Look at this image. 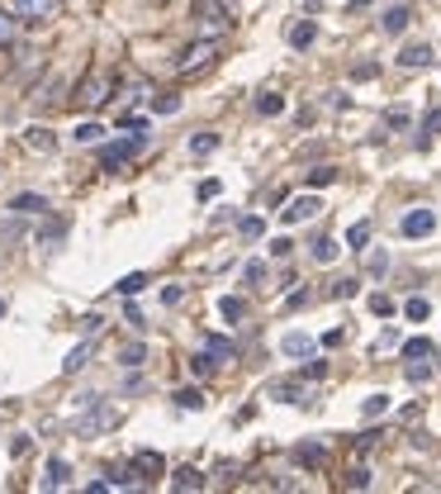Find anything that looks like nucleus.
<instances>
[{"instance_id": "obj_19", "label": "nucleus", "mask_w": 441, "mask_h": 494, "mask_svg": "<svg viewBox=\"0 0 441 494\" xmlns=\"http://www.w3.org/2000/svg\"><path fill=\"white\" fill-rule=\"evenodd\" d=\"M67 480H72V466H67L62 456H52V461H48V480H43V485H48V490H62Z\"/></svg>"}, {"instance_id": "obj_42", "label": "nucleus", "mask_w": 441, "mask_h": 494, "mask_svg": "<svg viewBox=\"0 0 441 494\" xmlns=\"http://www.w3.org/2000/svg\"><path fill=\"white\" fill-rule=\"evenodd\" d=\"M15 238H24V223H19V219L0 223V243H15Z\"/></svg>"}, {"instance_id": "obj_8", "label": "nucleus", "mask_w": 441, "mask_h": 494, "mask_svg": "<svg viewBox=\"0 0 441 494\" xmlns=\"http://www.w3.org/2000/svg\"><path fill=\"white\" fill-rule=\"evenodd\" d=\"M432 228H437V214H432V209H408V214H403V238H427Z\"/></svg>"}, {"instance_id": "obj_33", "label": "nucleus", "mask_w": 441, "mask_h": 494, "mask_svg": "<svg viewBox=\"0 0 441 494\" xmlns=\"http://www.w3.org/2000/svg\"><path fill=\"white\" fill-rule=\"evenodd\" d=\"M346 243H351V252H361V247L370 243V223H351V228H346Z\"/></svg>"}, {"instance_id": "obj_35", "label": "nucleus", "mask_w": 441, "mask_h": 494, "mask_svg": "<svg viewBox=\"0 0 441 494\" xmlns=\"http://www.w3.org/2000/svg\"><path fill=\"white\" fill-rule=\"evenodd\" d=\"M403 314H408V319H413V324H422V319H427V314H432V304L422 300V295H413V300L403 304Z\"/></svg>"}, {"instance_id": "obj_48", "label": "nucleus", "mask_w": 441, "mask_h": 494, "mask_svg": "<svg viewBox=\"0 0 441 494\" xmlns=\"http://www.w3.org/2000/svg\"><path fill=\"white\" fill-rule=\"evenodd\" d=\"M385 129H408V110H390L385 114Z\"/></svg>"}, {"instance_id": "obj_2", "label": "nucleus", "mask_w": 441, "mask_h": 494, "mask_svg": "<svg viewBox=\"0 0 441 494\" xmlns=\"http://www.w3.org/2000/svg\"><path fill=\"white\" fill-rule=\"evenodd\" d=\"M109 90H114L109 72H104V67H95V72H90V77L77 86V105H81V110H100L104 100H109Z\"/></svg>"}, {"instance_id": "obj_22", "label": "nucleus", "mask_w": 441, "mask_h": 494, "mask_svg": "<svg viewBox=\"0 0 441 494\" xmlns=\"http://www.w3.org/2000/svg\"><path fill=\"white\" fill-rule=\"evenodd\" d=\"M257 114H266V119L285 114V95H275V90H266V95H257Z\"/></svg>"}, {"instance_id": "obj_5", "label": "nucleus", "mask_w": 441, "mask_h": 494, "mask_svg": "<svg viewBox=\"0 0 441 494\" xmlns=\"http://www.w3.org/2000/svg\"><path fill=\"white\" fill-rule=\"evenodd\" d=\"M147 148V134H133V138H124V143H109V148H100V166L104 171H119V166L129 162V157H138Z\"/></svg>"}, {"instance_id": "obj_32", "label": "nucleus", "mask_w": 441, "mask_h": 494, "mask_svg": "<svg viewBox=\"0 0 441 494\" xmlns=\"http://www.w3.org/2000/svg\"><path fill=\"white\" fill-rule=\"evenodd\" d=\"M205 347H209V352H214V357H218V361H233V357H237V347H233V342H228V337H209Z\"/></svg>"}, {"instance_id": "obj_53", "label": "nucleus", "mask_w": 441, "mask_h": 494, "mask_svg": "<svg viewBox=\"0 0 441 494\" xmlns=\"http://www.w3.org/2000/svg\"><path fill=\"white\" fill-rule=\"evenodd\" d=\"M289 252H294L289 238H275V243H271V257H289Z\"/></svg>"}, {"instance_id": "obj_16", "label": "nucleus", "mask_w": 441, "mask_h": 494, "mask_svg": "<svg viewBox=\"0 0 441 494\" xmlns=\"http://www.w3.org/2000/svg\"><path fill=\"white\" fill-rule=\"evenodd\" d=\"M271 399H280V404H309V395H304L294 381H275L271 385Z\"/></svg>"}, {"instance_id": "obj_51", "label": "nucleus", "mask_w": 441, "mask_h": 494, "mask_svg": "<svg viewBox=\"0 0 441 494\" xmlns=\"http://www.w3.org/2000/svg\"><path fill=\"white\" fill-rule=\"evenodd\" d=\"M375 447H380V433H361L356 438V452H375Z\"/></svg>"}, {"instance_id": "obj_13", "label": "nucleus", "mask_w": 441, "mask_h": 494, "mask_svg": "<svg viewBox=\"0 0 441 494\" xmlns=\"http://www.w3.org/2000/svg\"><path fill=\"white\" fill-rule=\"evenodd\" d=\"M408 19H413V10H408V5H390V10H385V19H380V29H385V33H403Z\"/></svg>"}, {"instance_id": "obj_43", "label": "nucleus", "mask_w": 441, "mask_h": 494, "mask_svg": "<svg viewBox=\"0 0 441 494\" xmlns=\"http://www.w3.org/2000/svg\"><path fill=\"white\" fill-rule=\"evenodd\" d=\"M100 134H104V129H100V124H90V119H86V124H77V143H95Z\"/></svg>"}, {"instance_id": "obj_44", "label": "nucleus", "mask_w": 441, "mask_h": 494, "mask_svg": "<svg viewBox=\"0 0 441 494\" xmlns=\"http://www.w3.org/2000/svg\"><path fill=\"white\" fill-rule=\"evenodd\" d=\"M152 110H157V114H176V110H181V100H176V95H157Z\"/></svg>"}, {"instance_id": "obj_18", "label": "nucleus", "mask_w": 441, "mask_h": 494, "mask_svg": "<svg viewBox=\"0 0 441 494\" xmlns=\"http://www.w3.org/2000/svg\"><path fill=\"white\" fill-rule=\"evenodd\" d=\"M90 352H95V337H86V342H81V347H72V357L62 361V371H67V376H77L81 366H86V361H90Z\"/></svg>"}, {"instance_id": "obj_36", "label": "nucleus", "mask_w": 441, "mask_h": 494, "mask_svg": "<svg viewBox=\"0 0 441 494\" xmlns=\"http://www.w3.org/2000/svg\"><path fill=\"white\" fill-rule=\"evenodd\" d=\"M337 181V166H313L309 171V186H332Z\"/></svg>"}, {"instance_id": "obj_11", "label": "nucleus", "mask_w": 441, "mask_h": 494, "mask_svg": "<svg viewBox=\"0 0 441 494\" xmlns=\"http://www.w3.org/2000/svg\"><path fill=\"white\" fill-rule=\"evenodd\" d=\"M294 461L309 466V470H318L323 461H328V447H323V442H299V447H294Z\"/></svg>"}, {"instance_id": "obj_12", "label": "nucleus", "mask_w": 441, "mask_h": 494, "mask_svg": "<svg viewBox=\"0 0 441 494\" xmlns=\"http://www.w3.org/2000/svg\"><path fill=\"white\" fill-rule=\"evenodd\" d=\"M399 67H432V43H408L403 53H399Z\"/></svg>"}, {"instance_id": "obj_1", "label": "nucleus", "mask_w": 441, "mask_h": 494, "mask_svg": "<svg viewBox=\"0 0 441 494\" xmlns=\"http://www.w3.org/2000/svg\"><path fill=\"white\" fill-rule=\"evenodd\" d=\"M114 418H119L114 404H104L100 395H95V399H86V413L77 418V438H100V433L114 428Z\"/></svg>"}, {"instance_id": "obj_37", "label": "nucleus", "mask_w": 441, "mask_h": 494, "mask_svg": "<svg viewBox=\"0 0 441 494\" xmlns=\"http://www.w3.org/2000/svg\"><path fill=\"white\" fill-rule=\"evenodd\" d=\"M237 233H242V238H261V233H266V223H261L257 214H247V219L237 223Z\"/></svg>"}, {"instance_id": "obj_31", "label": "nucleus", "mask_w": 441, "mask_h": 494, "mask_svg": "<svg viewBox=\"0 0 441 494\" xmlns=\"http://www.w3.org/2000/svg\"><path fill=\"white\" fill-rule=\"evenodd\" d=\"M214 366H218V357H214V352H195V357H190V371H195V376H209V371H214Z\"/></svg>"}, {"instance_id": "obj_47", "label": "nucleus", "mask_w": 441, "mask_h": 494, "mask_svg": "<svg viewBox=\"0 0 441 494\" xmlns=\"http://www.w3.org/2000/svg\"><path fill=\"white\" fill-rule=\"evenodd\" d=\"M390 347H399V328H385L380 342H375V352H390Z\"/></svg>"}, {"instance_id": "obj_28", "label": "nucleus", "mask_w": 441, "mask_h": 494, "mask_svg": "<svg viewBox=\"0 0 441 494\" xmlns=\"http://www.w3.org/2000/svg\"><path fill=\"white\" fill-rule=\"evenodd\" d=\"M337 252H342V247L332 243V238H318V243H313V262H323V266H328V262H337Z\"/></svg>"}, {"instance_id": "obj_58", "label": "nucleus", "mask_w": 441, "mask_h": 494, "mask_svg": "<svg viewBox=\"0 0 441 494\" xmlns=\"http://www.w3.org/2000/svg\"><path fill=\"white\" fill-rule=\"evenodd\" d=\"M0 319H5V300H0Z\"/></svg>"}, {"instance_id": "obj_49", "label": "nucleus", "mask_w": 441, "mask_h": 494, "mask_svg": "<svg viewBox=\"0 0 441 494\" xmlns=\"http://www.w3.org/2000/svg\"><path fill=\"white\" fill-rule=\"evenodd\" d=\"M422 134H441V105H437V110H427V119H422Z\"/></svg>"}, {"instance_id": "obj_29", "label": "nucleus", "mask_w": 441, "mask_h": 494, "mask_svg": "<svg viewBox=\"0 0 441 494\" xmlns=\"http://www.w3.org/2000/svg\"><path fill=\"white\" fill-rule=\"evenodd\" d=\"M361 413L365 418H385V413H390V395H370V399L361 404Z\"/></svg>"}, {"instance_id": "obj_56", "label": "nucleus", "mask_w": 441, "mask_h": 494, "mask_svg": "<svg viewBox=\"0 0 441 494\" xmlns=\"http://www.w3.org/2000/svg\"><path fill=\"white\" fill-rule=\"evenodd\" d=\"M323 371H328V361H309V366H304V376H309V381H318Z\"/></svg>"}, {"instance_id": "obj_57", "label": "nucleus", "mask_w": 441, "mask_h": 494, "mask_svg": "<svg viewBox=\"0 0 441 494\" xmlns=\"http://www.w3.org/2000/svg\"><path fill=\"white\" fill-rule=\"evenodd\" d=\"M365 5H370V0H351V10H365Z\"/></svg>"}, {"instance_id": "obj_46", "label": "nucleus", "mask_w": 441, "mask_h": 494, "mask_svg": "<svg viewBox=\"0 0 441 494\" xmlns=\"http://www.w3.org/2000/svg\"><path fill=\"white\" fill-rule=\"evenodd\" d=\"M100 328H104V319H100V314H86V319H81V333H86V337H95Z\"/></svg>"}, {"instance_id": "obj_27", "label": "nucleus", "mask_w": 441, "mask_h": 494, "mask_svg": "<svg viewBox=\"0 0 441 494\" xmlns=\"http://www.w3.org/2000/svg\"><path fill=\"white\" fill-rule=\"evenodd\" d=\"M171 399H176V409H205V395H200V390H176V395H171Z\"/></svg>"}, {"instance_id": "obj_4", "label": "nucleus", "mask_w": 441, "mask_h": 494, "mask_svg": "<svg viewBox=\"0 0 441 494\" xmlns=\"http://www.w3.org/2000/svg\"><path fill=\"white\" fill-rule=\"evenodd\" d=\"M214 57H218V38H200V43H190V48L181 53L176 72H181V77H195V72L214 67Z\"/></svg>"}, {"instance_id": "obj_30", "label": "nucleus", "mask_w": 441, "mask_h": 494, "mask_svg": "<svg viewBox=\"0 0 441 494\" xmlns=\"http://www.w3.org/2000/svg\"><path fill=\"white\" fill-rule=\"evenodd\" d=\"M356 290H361V280H356V276H346V280H332V290H328V295H332V300H351Z\"/></svg>"}, {"instance_id": "obj_55", "label": "nucleus", "mask_w": 441, "mask_h": 494, "mask_svg": "<svg viewBox=\"0 0 441 494\" xmlns=\"http://www.w3.org/2000/svg\"><path fill=\"white\" fill-rule=\"evenodd\" d=\"M15 15H0V43H10V33H15V24H10Z\"/></svg>"}, {"instance_id": "obj_7", "label": "nucleus", "mask_w": 441, "mask_h": 494, "mask_svg": "<svg viewBox=\"0 0 441 494\" xmlns=\"http://www.w3.org/2000/svg\"><path fill=\"white\" fill-rule=\"evenodd\" d=\"M0 10L15 15V19H48L57 10V0H0Z\"/></svg>"}, {"instance_id": "obj_3", "label": "nucleus", "mask_w": 441, "mask_h": 494, "mask_svg": "<svg viewBox=\"0 0 441 494\" xmlns=\"http://www.w3.org/2000/svg\"><path fill=\"white\" fill-rule=\"evenodd\" d=\"M237 15L233 0H195V19H200V29H209V33H218V29H228Z\"/></svg>"}, {"instance_id": "obj_50", "label": "nucleus", "mask_w": 441, "mask_h": 494, "mask_svg": "<svg viewBox=\"0 0 441 494\" xmlns=\"http://www.w3.org/2000/svg\"><path fill=\"white\" fill-rule=\"evenodd\" d=\"M185 300V285H166L161 290V304H181Z\"/></svg>"}, {"instance_id": "obj_15", "label": "nucleus", "mask_w": 441, "mask_h": 494, "mask_svg": "<svg viewBox=\"0 0 441 494\" xmlns=\"http://www.w3.org/2000/svg\"><path fill=\"white\" fill-rule=\"evenodd\" d=\"M10 209H15V214H48V200H43V195H33V191H24V195H15V200H10Z\"/></svg>"}, {"instance_id": "obj_34", "label": "nucleus", "mask_w": 441, "mask_h": 494, "mask_svg": "<svg viewBox=\"0 0 441 494\" xmlns=\"http://www.w3.org/2000/svg\"><path fill=\"white\" fill-rule=\"evenodd\" d=\"M143 285H147V276H143V271H129L124 280H119V295H129V300H133V295H138Z\"/></svg>"}, {"instance_id": "obj_25", "label": "nucleus", "mask_w": 441, "mask_h": 494, "mask_svg": "<svg viewBox=\"0 0 441 494\" xmlns=\"http://www.w3.org/2000/svg\"><path fill=\"white\" fill-rule=\"evenodd\" d=\"M403 376H408L413 385L432 381V357H417V361H408V366H403Z\"/></svg>"}, {"instance_id": "obj_26", "label": "nucleus", "mask_w": 441, "mask_h": 494, "mask_svg": "<svg viewBox=\"0 0 441 494\" xmlns=\"http://www.w3.org/2000/svg\"><path fill=\"white\" fill-rule=\"evenodd\" d=\"M432 352H437V347H432V337H408V342H403V357H408V361L432 357Z\"/></svg>"}, {"instance_id": "obj_41", "label": "nucleus", "mask_w": 441, "mask_h": 494, "mask_svg": "<svg viewBox=\"0 0 441 494\" xmlns=\"http://www.w3.org/2000/svg\"><path fill=\"white\" fill-rule=\"evenodd\" d=\"M346 490H370V470H365V466H356L351 475H346Z\"/></svg>"}, {"instance_id": "obj_24", "label": "nucleus", "mask_w": 441, "mask_h": 494, "mask_svg": "<svg viewBox=\"0 0 441 494\" xmlns=\"http://www.w3.org/2000/svg\"><path fill=\"white\" fill-rule=\"evenodd\" d=\"M209 152H218V134H195L190 138V157H209Z\"/></svg>"}, {"instance_id": "obj_23", "label": "nucleus", "mask_w": 441, "mask_h": 494, "mask_svg": "<svg viewBox=\"0 0 441 494\" xmlns=\"http://www.w3.org/2000/svg\"><path fill=\"white\" fill-rule=\"evenodd\" d=\"M24 143L33 148V152H52V148H57V138H52L48 129H38V124H33V129L24 134Z\"/></svg>"}, {"instance_id": "obj_52", "label": "nucleus", "mask_w": 441, "mask_h": 494, "mask_svg": "<svg viewBox=\"0 0 441 494\" xmlns=\"http://www.w3.org/2000/svg\"><path fill=\"white\" fill-rule=\"evenodd\" d=\"M309 300H313L309 290H294V295H289V300H285V309H304V304H309Z\"/></svg>"}, {"instance_id": "obj_17", "label": "nucleus", "mask_w": 441, "mask_h": 494, "mask_svg": "<svg viewBox=\"0 0 441 494\" xmlns=\"http://www.w3.org/2000/svg\"><path fill=\"white\" fill-rule=\"evenodd\" d=\"M280 352H285V357H309V352H313V337H309V333H285Z\"/></svg>"}, {"instance_id": "obj_54", "label": "nucleus", "mask_w": 441, "mask_h": 494, "mask_svg": "<svg viewBox=\"0 0 441 494\" xmlns=\"http://www.w3.org/2000/svg\"><path fill=\"white\" fill-rule=\"evenodd\" d=\"M342 337H346L342 328H328V333H323V347H342Z\"/></svg>"}, {"instance_id": "obj_21", "label": "nucleus", "mask_w": 441, "mask_h": 494, "mask_svg": "<svg viewBox=\"0 0 441 494\" xmlns=\"http://www.w3.org/2000/svg\"><path fill=\"white\" fill-rule=\"evenodd\" d=\"M200 485H205V475H200L195 466H181L176 475H171V490H200Z\"/></svg>"}, {"instance_id": "obj_10", "label": "nucleus", "mask_w": 441, "mask_h": 494, "mask_svg": "<svg viewBox=\"0 0 441 494\" xmlns=\"http://www.w3.org/2000/svg\"><path fill=\"white\" fill-rule=\"evenodd\" d=\"M285 38H289V48H299V53H304V48H313V38H318V24H313V19H294Z\"/></svg>"}, {"instance_id": "obj_38", "label": "nucleus", "mask_w": 441, "mask_h": 494, "mask_svg": "<svg viewBox=\"0 0 441 494\" xmlns=\"http://www.w3.org/2000/svg\"><path fill=\"white\" fill-rule=\"evenodd\" d=\"M370 314H375V319H390L394 300H390V295H370Z\"/></svg>"}, {"instance_id": "obj_14", "label": "nucleus", "mask_w": 441, "mask_h": 494, "mask_svg": "<svg viewBox=\"0 0 441 494\" xmlns=\"http://www.w3.org/2000/svg\"><path fill=\"white\" fill-rule=\"evenodd\" d=\"M62 238H67V223H62V219H48L43 228H38V233H33V243H38V247H48V252H52L57 243H62Z\"/></svg>"}, {"instance_id": "obj_20", "label": "nucleus", "mask_w": 441, "mask_h": 494, "mask_svg": "<svg viewBox=\"0 0 441 494\" xmlns=\"http://www.w3.org/2000/svg\"><path fill=\"white\" fill-rule=\"evenodd\" d=\"M218 314H223L228 324H242V319H247V300H237V295H223V300H218Z\"/></svg>"}, {"instance_id": "obj_9", "label": "nucleus", "mask_w": 441, "mask_h": 494, "mask_svg": "<svg viewBox=\"0 0 441 494\" xmlns=\"http://www.w3.org/2000/svg\"><path fill=\"white\" fill-rule=\"evenodd\" d=\"M318 209H323V205H318L313 195H299V200H289L285 209H280V219H285V223H304V219H313Z\"/></svg>"}, {"instance_id": "obj_6", "label": "nucleus", "mask_w": 441, "mask_h": 494, "mask_svg": "<svg viewBox=\"0 0 441 494\" xmlns=\"http://www.w3.org/2000/svg\"><path fill=\"white\" fill-rule=\"evenodd\" d=\"M157 475H166V456H161V452H133L129 480H143V485H152Z\"/></svg>"}, {"instance_id": "obj_45", "label": "nucleus", "mask_w": 441, "mask_h": 494, "mask_svg": "<svg viewBox=\"0 0 441 494\" xmlns=\"http://www.w3.org/2000/svg\"><path fill=\"white\" fill-rule=\"evenodd\" d=\"M242 280H247V285H261V280H266V266H261V262H247Z\"/></svg>"}, {"instance_id": "obj_39", "label": "nucleus", "mask_w": 441, "mask_h": 494, "mask_svg": "<svg viewBox=\"0 0 441 494\" xmlns=\"http://www.w3.org/2000/svg\"><path fill=\"white\" fill-rule=\"evenodd\" d=\"M143 357H147V352H143V342H129V347L119 352V361H124V366H143Z\"/></svg>"}, {"instance_id": "obj_40", "label": "nucleus", "mask_w": 441, "mask_h": 494, "mask_svg": "<svg viewBox=\"0 0 441 494\" xmlns=\"http://www.w3.org/2000/svg\"><path fill=\"white\" fill-rule=\"evenodd\" d=\"M375 77H380L375 62H356V67H351V81H375Z\"/></svg>"}]
</instances>
